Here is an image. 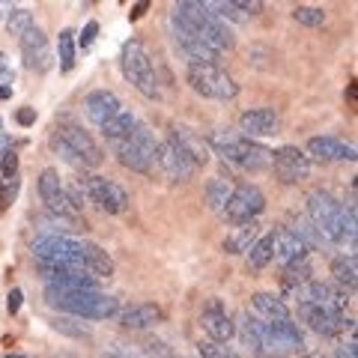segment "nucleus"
I'll return each instance as SVG.
<instances>
[{
    "instance_id": "obj_6",
    "label": "nucleus",
    "mask_w": 358,
    "mask_h": 358,
    "mask_svg": "<svg viewBox=\"0 0 358 358\" xmlns=\"http://www.w3.org/2000/svg\"><path fill=\"white\" fill-rule=\"evenodd\" d=\"M120 69L126 75V81L143 93L147 99H155L159 96V78H155V66H152V57L147 54L141 39H129L122 45L120 51Z\"/></svg>"
},
{
    "instance_id": "obj_9",
    "label": "nucleus",
    "mask_w": 358,
    "mask_h": 358,
    "mask_svg": "<svg viewBox=\"0 0 358 358\" xmlns=\"http://www.w3.org/2000/svg\"><path fill=\"white\" fill-rule=\"evenodd\" d=\"M188 87L203 99H215V102H230L239 96V84L233 81L218 66H188Z\"/></svg>"
},
{
    "instance_id": "obj_26",
    "label": "nucleus",
    "mask_w": 358,
    "mask_h": 358,
    "mask_svg": "<svg viewBox=\"0 0 358 358\" xmlns=\"http://www.w3.org/2000/svg\"><path fill=\"white\" fill-rule=\"evenodd\" d=\"M331 275H334V284L352 293L355 284H358V260H355V254L334 257L331 260Z\"/></svg>"
},
{
    "instance_id": "obj_4",
    "label": "nucleus",
    "mask_w": 358,
    "mask_h": 358,
    "mask_svg": "<svg viewBox=\"0 0 358 358\" xmlns=\"http://www.w3.org/2000/svg\"><path fill=\"white\" fill-rule=\"evenodd\" d=\"M206 143H209V152L221 155L224 162L236 164L242 171H266V167H272V150H266L263 143L245 138L239 131L218 129L209 134Z\"/></svg>"
},
{
    "instance_id": "obj_2",
    "label": "nucleus",
    "mask_w": 358,
    "mask_h": 358,
    "mask_svg": "<svg viewBox=\"0 0 358 358\" xmlns=\"http://www.w3.org/2000/svg\"><path fill=\"white\" fill-rule=\"evenodd\" d=\"M305 218L310 224H317V227L326 233L331 245H355V206L352 203H338L329 192H317L308 194V203H305Z\"/></svg>"
},
{
    "instance_id": "obj_1",
    "label": "nucleus",
    "mask_w": 358,
    "mask_h": 358,
    "mask_svg": "<svg viewBox=\"0 0 358 358\" xmlns=\"http://www.w3.org/2000/svg\"><path fill=\"white\" fill-rule=\"evenodd\" d=\"M33 257L42 263H57V266L78 268V272H87L96 281L114 275V260H110V254L102 245L75 239V236H39L33 242Z\"/></svg>"
},
{
    "instance_id": "obj_44",
    "label": "nucleus",
    "mask_w": 358,
    "mask_h": 358,
    "mask_svg": "<svg viewBox=\"0 0 358 358\" xmlns=\"http://www.w3.org/2000/svg\"><path fill=\"white\" fill-rule=\"evenodd\" d=\"M0 134H3V131H0Z\"/></svg>"
},
{
    "instance_id": "obj_8",
    "label": "nucleus",
    "mask_w": 358,
    "mask_h": 358,
    "mask_svg": "<svg viewBox=\"0 0 358 358\" xmlns=\"http://www.w3.org/2000/svg\"><path fill=\"white\" fill-rule=\"evenodd\" d=\"M78 185H81V192H84V197L90 200V203L99 206L102 212H108V215H122V212H129V206H131L129 192L108 176L90 173V176L78 179Z\"/></svg>"
},
{
    "instance_id": "obj_14",
    "label": "nucleus",
    "mask_w": 358,
    "mask_h": 358,
    "mask_svg": "<svg viewBox=\"0 0 358 358\" xmlns=\"http://www.w3.org/2000/svg\"><path fill=\"white\" fill-rule=\"evenodd\" d=\"M299 317L310 331L322 334V338H334V334H341L346 329L355 331V322L346 320V313H329L317 305H299Z\"/></svg>"
},
{
    "instance_id": "obj_34",
    "label": "nucleus",
    "mask_w": 358,
    "mask_h": 358,
    "mask_svg": "<svg viewBox=\"0 0 358 358\" xmlns=\"http://www.w3.org/2000/svg\"><path fill=\"white\" fill-rule=\"evenodd\" d=\"M197 352H200V358H236V352H233L227 343H218V341H200Z\"/></svg>"
},
{
    "instance_id": "obj_16",
    "label": "nucleus",
    "mask_w": 358,
    "mask_h": 358,
    "mask_svg": "<svg viewBox=\"0 0 358 358\" xmlns=\"http://www.w3.org/2000/svg\"><path fill=\"white\" fill-rule=\"evenodd\" d=\"M155 167H159V171L171 179V182H188V179L197 173V167L188 162L171 141L159 143V152H155Z\"/></svg>"
},
{
    "instance_id": "obj_42",
    "label": "nucleus",
    "mask_w": 358,
    "mask_h": 358,
    "mask_svg": "<svg viewBox=\"0 0 358 358\" xmlns=\"http://www.w3.org/2000/svg\"><path fill=\"white\" fill-rule=\"evenodd\" d=\"M9 96H13V90H9V87H0V99H9Z\"/></svg>"
},
{
    "instance_id": "obj_25",
    "label": "nucleus",
    "mask_w": 358,
    "mask_h": 358,
    "mask_svg": "<svg viewBox=\"0 0 358 358\" xmlns=\"http://www.w3.org/2000/svg\"><path fill=\"white\" fill-rule=\"evenodd\" d=\"M251 308H254V317H260L266 322L293 320V317H289V308L284 305V299L275 296V293H254L251 296Z\"/></svg>"
},
{
    "instance_id": "obj_17",
    "label": "nucleus",
    "mask_w": 358,
    "mask_h": 358,
    "mask_svg": "<svg viewBox=\"0 0 358 358\" xmlns=\"http://www.w3.org/2000/svg\"><path fill=\"white\" fill-rule=\"evenodd\" d=\"M278 126H281V120H278V114L272 108H248L242 110L239 117V134H245V138H272V134H278Z\"/></svg>"
},
{
    "instance_id": "obj_19",
    "label": "nucleus",
    "mask_w": 358,
    "mask_h": 358,
    "mask_svg": "<svg viewBox=\"0 0 358 358\" xmlns=\"http://www.w3.org/2000/svg\"><path fill=\"white\" fill-rule=\"evenodd\" d=\"M18 42H21V57H24L27 69H36V72L48 69L51 66V48H48V36H45L39 27H30Z\"/></svg>"
},
{
    "instance_id": "obj_10",
    "label": "nucleus",
    "mask_w": 358,
    "mask_h": 358,
    "mask_svg": "<svg viewBox=\"0 0 358 358\" xmlns=\"http://www.w3.org/2000/svg\"><path fill=\"white\" fill-rule=\"evenodd\" d=\"M263 209H266V194L257 185L242 182V185H233V194L227 200V206H224L221 218L236 227V224H245V221H257Z\"/></svg>"
},
{
    "instance_id": "obj_28",
    "label": "nucleus",
    "mask_w": 358,
    "mask_h": 358,
    "mask_svg": "<svg viewBox=\"0 0 358 358\" xmlns=\"http://www.w3.org/2000/svg\"><path fill=\"white\" fill-rule=\"evenodd\" d=\"M245 260H248V268H251V272H263V268L275 260V242H272V233H268V236H260V239H257L251 248H248V254H245Z\"/></svg>"
},
{
    "instance_id": "obj_20",
    "label": "nucleus",
    "mask_w": 358,
    "mask_h": 358,
    "mask_svg": "<svg viewBox=\"0 0 358 358\" xmlns=\"http://www.w3.org/2000/svg\"><path fill=\"white\" fill-rule=\"evenodd\" d=\"M167 141H171L173 147L182 152L194 167H203V164H209V159H212L209 143L200 138V134L188 131V129H182V126H173V129H171V138H167Z\"/></svg>"
},
{
    "instance_id": "obj_24",
    "label": "nucleus",
    "mask_w": 358,
    "mask_h": 358,
    "mask_svg": "<svg viewBox=\"0 0 358 358\" xmlns=\"http://www.w3.org/2000/svg\"><path fill=\"white\" fill-rule=\"evenodd\" d=\"M257 239H260V224L245 221V224H236V227L227 233V239L221 242V248H224V254H248V248Z\"/></svg>"
},
{
    "instance_id": "obj_13",
    "label": "nucleus",
    "mask_w": 358,
    "mask_h": 358,
    "mask_svg": "<svg viewBox=\"0 0 358 358\" xmlns=\"http://www.w3.org/2000/svg\"><path fill=\"white\" fill-rule=\"evenodd\" d=\"M272 171L281 182L296 185L310 176V159L305 155V150H299V147H278V150H272Z\"/></svg>"
},
{
    "instance_id": "obj_41",
    "label": "nucleus",
    "mask_w": 358,
    "mask_h": 358,
    "mask_svg": "<svg viewBox=\"0 0 358 358\" xmlns=\"http://www.w3.org/2000/svg\"><path fill=\"white\" fill-rule=\"evenodd\" d=\"M143 9H147V3H138V6L131 9V18H141V15H143Z\"/></svg>"
},
{
    "instance_id": "obj_40",
    "label": "nucleus",
    "mask_w": 358,
    "mask_h": 358,
    "mask_svg": "<svg viewBox=\"0 0 358 358\" xmlns=\"http://www.w3.org/2000/svg\"><path fill=\"white\" fill-rule=\"evenodd\" d=\"M15 120L21 122V126H33V122H36V110H33V108H21L15 114Z\"/></svg>"
},
{
    "instance_id": "obj_36",
    "label": "nucleus",
    "mask_w": 358,
    "mask_h": 358,
    "mask_svg": "<svg viewBox=\"0 0 358 358\" xmlns=\"http://www.w3.org/2000/svg\"><path fill=\"white\" fill-rule=\"evenodd\" d=\"M96 36H99V24H96V21H87V24H84V30H81V36H78V45H81V51L93 48Z\"/></svg>"
},
{
    "instance_id": "obj_31",
    "label": "nucleus",
    "mask_w": 358,
    "mask_h": 358,
    "mask_svg": "<svg viewBox=\"0 0 358 358\" xmlns=\"http://www.w3.org/2000/svg\"><path fill=\"white\" fill-rule=\"evenodd\" d=\"M57 57H60V69L63 72H72V66H75V33L72 30H60Z\"/></svg>"
},
{
    "instance_id": "obj_18",
    "label": "nucleus",
    "mask_w": 358,
    "mask_h": 358,
    "mask_svg": "<svg viewBox=\"0 0 358 358\" xmlns=\"http://www.w3.org/2000/svg\"><path fill=\"white\" fill-rule=\"evenodd\" d=\"M308 159H317V162H355V147L352 143H343L331 134H320V138H310L308 141Z\"/></svg>"
},
{
    "instance_id": "obj_22",
    "label": "nucleus",
    "mask_w": 358,
    "mask_h": 358,
    "mask_svg": "<svg viewBox=\"0 0 358 358\" xmlns=\"http://www.w3.org/2000/svg\"><path fill=\"white\" fill-rule=\"evenodd\" d=\"M272 242H275V260L281 263V268L308 260V251H310V248H308V245L301 242L289 227H278V230L272 233Z\"/></svg>"
},
{
    "instance_id": "obj_33",
    "label": "nucleus",
    "mask_w": 358,
    "mask_h": 358,
    "mask_svg": "<svg viewBox=\"0 0 358 358\" xmlns=\"http://www.w3.org/2000/svg\"><path fill=\"white\" fill-rule=\"evenodd\" d=\"M293 18L299 21V24H305V27H322L326 24V13H322L320 6L299 3V6H293Z\"/></svg>"
},
{
    "instance_id": "obj_43",
    "label": "nucleus",
    "mask_w": 358,
    "mask_h": 358,
    "mask_svg": "<svg viewBox=\"0 0 358 358\" xmlns=\"http://www.w3.org/2000/svg\"><path fill=\"white\" fill-rule=\"evenodd\" d=\"M3 358H27V355H18V352H6Z\"/></svg>"
},
{
    "instance_id": "obj_30",
    "label": "nucleus",
    "mask_w": 358,
    "mask_h": 358,
    "mask_svg": "<svg viewBox=\"0 0 358 358\" xmlns=\"http://www.w3.org/2000/svg\"><path fill=\"white\" fill-rule=\"evenodd\" d=\"M313 281V272H310V266L308 260H301V263H293V266H287L284 268V275H281V284H284V293L293 299V293L301 287V284H308Z\"/></svg>"
},
{
    "instance_id": "obj_23",
    "label": "nucleus",
    "mask_w": 358,
    "mask_h": 358,
    "mask_svg": "<svg viewBox=\"0 0 358 358\" xmlns=\"http://www.w3.org/2000/svg\"><path fill=\"white\" fill-rule=\"evenodd\" d=\"M120 326L122 329H131V331H143V329H152L159 326L164 320V313L159 305H152V301H141V305H129L117 313Z\"/></svg>"
},
{
    "instance_id": "obj_37",
    "label": "nucleus",
    "mask_w": 358,
    "mask_h": 358,
    "mask_svg": "<svg viewBox=\"0 0 358 358\" xmlns=\"http://www.w3.org/2000/svg\"><path fill=\"white\" fill-rule=\"evenodd\" d=\"M54 329H57V331H66V334H72V338H84V334H87V329L84 326H72V320H54Z\"/></svg>"
},
{
    "instance_id": "obj_35",
    "label": "nucleus",
    "mask_w": 358,
    "mask_h": 358,
    "mask_svg": "<svg viewBox=\"0 0 358 358\" xmlns=\"http://www.w3.org/2000/svg\"><path fill=\"white\" fill-rule=\"evenodd\" d=\"M60 188H63V182H60V173L57 171H51V167H48V171L39 173V197L42 200L51 197L54 192H60Z\"/></svg>"
},
{
    "instance_id": "obj_15",
    "label": "nucleus",
    "mask_w": 358,
    "mask_h": 358,
    "mask_svg": "<svg viewBox=\"0 0 358 358\" xmlns=\"http://www.w3.org/2000/svg\"><path fill=\"white\" fill-rule=\"evenodd\" d=\"M200 326H203L209 341H218V343H227V341H233V334H236V326H233V320L221 299L206 301L203 313H200Z\"/></svg>"
},
{
    "instance_id": "obj_7",
    "label": "nucleus",
    "mask_w": 358,
    "mask_h": 358,
    "mask_svg": "<svg viewBox=\"0 0 358 358\" xmlns=\"http://www.w3.org/2000/svg\"><path fill=\"white\" fill-rule=\"evenodd\" d=\"M114 155L122 167L134 173H152L155 171V152H159V141L147 126H138L126 141L114 143Z\"/></svg>"
},
{
    "instance_id": "obj_39",
    "label": "nucleus",
    "mask_w": 358,
    "mask_h": 358,
    "mask_svg": "<svg viewBox=\"0 0 358 358\" xmlns=\"http://www.w3.org/2000/svg\"><path fill=\"white\" fill-rule=\"evenodd\" d=\"M15 171H18V155L9 150L3 152V176H15Z\"/></svg>"
},
{
    "instance_id": "obj_32",
    "label": "nucleus",
    "mask_w": 358,
    "mask_h": 358,
    "mask_svg": "<svg viewBox=\"0 0 358 358\" xmlns=\"http://www.w3.org/2000/svg\"><path fill=\"white\" fill-rule=\"evenodd\" d=\"M30 27H36V21H33V13H30V9H13V13H9V18H6V30L13 33V36L21 39Z\"/></svg>"
},
{
    "instance_id": "obj_27",
    "label": "nucleus",
    "mask_w": 358,
    "mask_h": 358,
    "mask_svg": "<svg viewBox=\"0 0 358 358\" xmlns=\"http://www.w3.org/2000/svg\"><path fill=\"white\" fill-rule=\"evenodd\" d=\"M138 126H141V122H138V117H134L131 110H120V114H117L114 120H110V122H105V126H102V134L108 138V143H110V147H114V143L126 141L129 134H131L134 129H138Z\"/></svg>"
},
{
    "instance_id": "obj_11",
    "label": "nucleus",
    "mask_w": 358,
    "mask_h": 358,
    "mask_svg": "<svg viewBox=\"0 0 358 358\" xmlns=\"http://www.w3.org/2000/svg\"><path fill=\"white\" fill-rule=\"evenodd\" d=\"M54 134L69 147L78 159H81L84 167H99L105 162V152L102 147L90 138V131H84V126H78L75 120H60L57 122V129H54Z\"/></svg>"
},
{
    "instance_id": "obj_29",
    "label": "nucleus",
    "mask_w": 358,
    "mask_h": 358,
    "mask_svg": "<svg viewBox=\"0 0 358 358\" xmlns=\"http://www.w3.org/2000/svg\"><path fill=\"white\" fill-rule=\"evenodd\" d=\"M230 194H233V185L227 182V179H221V176L209 179L206 188H203V200H206V206H209L212 212H218V215L224 212V206H227Z\"/></svg>"
},
{
    "instance_id": "obj_5",
    "label": "nucleus",
    "mask_w": 358,
    "mask_h": 358,
    "mask_svg": "<svg viewBox=\"0 0 358 358\" xmlns=\"http://www.w3.org/2000/svg\"><path fill=\"white\" fill-rule=\"evenodd\" d=\"M173 15L182 21L185 27H192L215 54H224V51H230L233 45H236L230 27L212 15L209 9L200 3V0H182V3H176V6H173Z\"/></svg>"
},
{
    "instance_id": "obj_12",
    "label": "nucleus",
    "mask_w": 358,
    "mask_h": 358,
    "mask_svg": "<svg viewBox=\"0 0 358 358\" xmlns=\"http://www.w3.org/2000/svg\"><path fill=\"white\" fill-rule=\"evenodd\" d=\"M171 36L176 42V48L182 51V57L188 60V66H218L221 54L212 51L209 45L200 39L192 27H185L173 13H171Z\"/></svg>"
},
{
    "instance_id": "obj_21",
    "label": "nucleus",
    "mask_w": 358,
    "mask_h": 358,
    "mask_svg": "<svg viewBox=\"0 0 358 358\" xmlns=\"http://www.w3.org/2000/svg\"><path fill=\"white\" fill-rule=\"evenodd\" d=\"M120 110H122V105L110 90H93V93H87V99H84V114L90 117V122H96L99 129L114 120Z\"/></svg>"
},
{
    "instance_id": "obj_3",
    "label": "nucleus",
    "mask_w": 358,
    "mask_h": 358,
    "mask_svg": "<svg viewBox=\"0 0 358 358\" xmlns=\"http://www.w3.org/2000/svg\"><path fill=\"white\" fill-rule=\"evenodd\" d=\"M51 308L63 313H72L78 320H110L120 313V299L102 293V289H60L48 287L45 289Z\"/></svg>"
},
{
    "instance_id": "obj_38",
    "label": "nucleus",
    "mask_w": 358,
    "mask_h": 358,
    "mask_svg": "<svg viewBox=\"0 0 358 358\" xmlns=\"http://www.w3.org/2000/svg\"><path fill=\"white\" fill-rule=\"evenodd\" d=\"M21 299H24V293H21L18 287L9 289V296H6V308H9V313H18V310H21Z\"/></svg>"
}]
</instances>
